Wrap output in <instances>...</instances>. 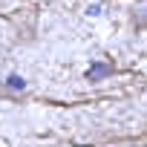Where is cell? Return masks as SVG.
<instances>
[{
    "label": "cell",
    "instance_id": "obj_1",
    "mask_svg": "<svg viewBox=\"0 0 147 147\" xmlns=\"http://www.w3.org/2000/svg\"><path fill=\"white\" fill-rule=\"evenodd\" d=\"M110 72H113V63H95L87 69V81H98V78L110 75Z\"/></svg>",
    "mask_w": 147,
    "mask_h": 147
},
{
    "label": "cell",
    "instance_id": "obj_2",
    "mask_svg": "<svg viewBox=\"0 0 147 147\" xmlns=\"http://www.w3.org/2000/svg\"><path fill=\"white\" fill-rule=\"evenodd\" d=\"M23 87H26V81H23L20 75H12V78L6 81V90H23Z\"/></svg>",
    "mask_w": 147,
    "mask_h": 147
}]
</instances>
